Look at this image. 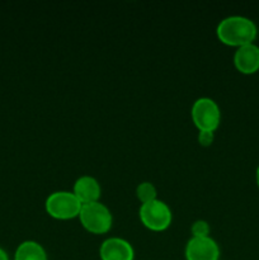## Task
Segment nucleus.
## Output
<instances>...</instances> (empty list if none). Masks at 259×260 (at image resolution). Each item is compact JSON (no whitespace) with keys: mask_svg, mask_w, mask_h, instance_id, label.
<instances>
[{"mask_svg":"<svg viewBox=\"0 0 259 260\" xmlns=\"http://www.w3.org/2000/svg\"><path fill=\"white\" fill-rule=\"evenodd\" d=\"M136 197L141 205L157 200V190L155 185L150 182H142L136 188Z\"/></svg>","mask_w":259,"mask_h":260,"instance_id":"11","label":"nucleus"},{"mask_svg":"<svg viewBox=\"0 0 259 260\" xmlns=\"http://www.w3.org/2000/svg\"><path fill=\"white\" fill-rule=\"evenodd\" d=\"M213 140H215V132H208V131L198 132V142H200L201 146L203 147L211 146Z\"/></svg>","mask_w":259,"mask_h":260,"instance_id":"13","label":"nucleus"},{"mask_svg":"<svg viewBox=\"0 0 259 260\" xmlns=\"http://www.w3.org/2000/svg\"><path fill=\"white\" fill-rule=\"evenodd\" d=\"M83 205L73 192L58 190L51 193L45 202L46 212L56 220L66 221L79 217Z\"/></svg>","mask_w":259,"mask_h":260,"instance_id":"2","label":"nucleus"},{"mask_svg":"<svg viewBox=\"0 0 259 260\" xmlns=\"http://www.w3.org/2000/svg\"><path fill=\"white\" fill-rule=\"evenodd\" d=\"M216 35L221 43L239 48L254 43L258 36V28L249 18L243 15H230L218 23Z\"/></svg>","mask_w":259,"mask_h":260,"instance_id":"1","label":"nucleus"},{"mask_svg":"<svg viewBox=\"0 0 259 260\" xmlns=\"http://www.w3.org/2000/svg\"><path fill=\"white\" fill-rule=\"evenodd\" d=\"M210 225H208L207 221L205 220L195 221L193 225L190 226L192 238H208V236H210Z\"/></svg>","mask_w":259,"mask_h":260,"instance_id":"12","label":"nucleus"},{"mask_svg":"<svg viewBox=\"0 0 259 260\" xmlns=\"http://www.w3.org/2000/svg\"><path fill=\"white\" fill-rule=\"evenodd\" d=\"M101 260H134L135 250L131 244L121 238H109L99 248Z\"/></svg>","mask_w":259,"mask_h":260,"instance_id":"7","label":"nucleus"},{"mask_svg":"<svg viewBox=\"0 0 259 260\" xmlns=\"http://www.w3.org/2000/svg\"><path fill=\"white\" fill-rule=\"evenodd\" d=\"M0 260H9V258H8V254L5 253L2 248H0Z\"/></svg>","mask_w":259,"mask_h":260,"instance_id":"14","label":"nucleus"},{"mask_svg":"<svg viewBox=\"0 0 259 260\" xmlns=\"http://www.w3.org/2000/svg\"><path fill=\"white\" fill-rule=\"evenodd\" d=\"M139 217L145 228L155 233H160L172 225L173 213L167 203L155 200L140 206Z\"/></svg>","mask_w":259,"mask_h":260,"instance_id":"5","label":"nucleus"},{"mask_svg":"<svg viewBox=\"0 0 259 260\" xmlns=\"http://www.w3.org/2000/svg\"><path fill=\"white\" fill-rule=\"evenodd\" d=\"M185 260H220V248L211 236L192 238L185 245Z\"/></svg>","mask_w":259,"mask_h":260,"instance_id":"6","label":"nucleus"},{"mask_svg":"<svg viewBox=\"0 0 259 260\" xmlns=\"http://www.w3.org/2000/svg\"><path fill=\"white\" fill-rule=\"evenodd\" d=\"M14 260H47V254L43 246L37 241H23L17 248Z\"/></svg>","mask_w":259,"mask_h":260,"instance_id":"10","label":"nucleus"},{"mask_svg":"<svg viewBox=\"0 0 259 260\" xmlns=\"http://www.w3.org/2000/svg\"><path fill=\"white\" fill-rule=\"evenodd\" d=\"M255 180H256V185H258L259 188V165L258 168H256V172H255Z\"/></svg>","mask_w":259,"mask_h":260,"instance_id":"15","label":"nucleus"},{"mask_svg":"<svg viewBox=\"0 0 259 260\" xmlns=\"http://www.w3.org/2000/svg\"><path fill=\"white\" fill-rule=\"evenodd\" d=\"M73 193L80 201L81 205H89V203L99 202L102 188L95 178L83 175L79 179H76L73 188Z\"/></svg>","mask_w":259,"mask_h":260,"instance_id":"9","label":"nucleus"},{"mask_svg":"<svg viewBox=\"0 0 259 260\" xmlns=\"http://www.w3.org/2000/svg\"><path fill=\"white\" fill-rule=\"evenodd\" d=\"M234 66L244 75H253L259 71V46L255 43L236 48L234 53Z\"/></svg>","mask_w":259,"mask_h":260,"instance_id":"8","label":"nucleus"},{"mask_svg":"<svg viewBox=\"0 0 259 260\" xmlns=\"http://www.w3.org/2000/svg\"><path fill=\"white\" fill-rule=\"evenodd\" d=\"M79 220H80L81 226L88 233L94 234V235L107 234L112 229V223H113L111 211L101 202L83 205Z\"/></svg>","mask_w":259,"mask_h":260,"instance_id":"3","label":"nucleus"},{"mask_svg":"<svg viewBox=\"0 0 259 260\" xmlns=\"http://www.w3.org/2000/svg\"><path fill=\"white\" fill-rule=\"evenodd\" d=\"M190 116L198 132H215L221 122V111L218 104L213 99L203 96L193 103Z\"/></svg>","mask_w":259,"mask_h":260,"instance_id":"4","label":"nucleus"}]
</instances>
